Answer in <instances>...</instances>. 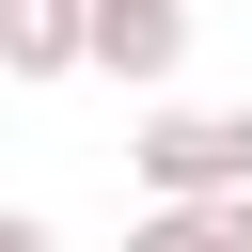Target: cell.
Masks as SVG:
<instances>
[{
	"label": "cell",
	"instance_id": "1",
	"mask_svg": "<svg viewBox=\"0 0 252 252\" xmlns=\"http://www.w3.org/2000/svg\"><path fill=\"white\" fill-rule=\"evenodd\" d=\"M126 173H142V205H205V189H252V110L158 94V126H126Z\"/></svg>",
	"mask_w": 252,
	"mask_h": 252
},
{
	"label": "cell",
	"instance_id": "2",
	"mask_svg": "<svg viewBox=\"0 0 252 252\" xmlns=\"http://www.w3.org/2000/svg\"><path fill=\"white\" fill-rule=\"evenodd\" d=\"M79 63L126 79V94H173V63H189V0H79Z\"/></svg>",
	"mask_w": 252,
	"mask_h": 252
},
{
	"label": "cell",
	"instance_id": "3",
	"mask_svg": "<svg viewBox=\"0 0 252 252\" xmlns=\"http://www.w3.org/2000/svg\"><path fill=\"white\" fill-rule=\"evenodd\" d=\"M126 252H252V189H205V205H142Z\"/></svg>",
	"mask_w": 252,
	"mask_h": 252
},
{
	"label": "cell",
	"instance_id": "4",
	"mask_svg": "<svg viewBox=\"0 0 252 252\" xmlns=\"http://www.w3.org/2000/svg\"><path fill=\"white\" fill-rule=\"evenodd\" d=\"M0 79H79V0H0Z\"/></svg>",
	"mask_w": 252,
	"mask_h": 252
},
{
	"label": "cell",
	"instance_id": "5",
	"mask_svg": "<svg viewBox=\"0 0 252 252\" xmlns=\"http://www.w3.org/2000/svg\"><path fill=\"white\" fill-rule=\"evenodd\" d=\"M0 252H63V236H47V220H32V205H0Z\"/></svg>",
	"mask_w": 252,
	"mask_h": 252
},
{
	"label": "cell",
	"instance_id": "6",
	"mask_svg": "<svg viewBox=\"0 0 252 252\" xmlns=\"http://www.w3.org/2000/svg\"><path fill=\"white\" fill-rule=\"evenodd\" d=\"M189 16H205V0H189Z\"/></svg>",
	"mask_w": 252,
	"mask_h": 252
}]
</instances>
